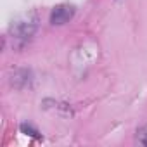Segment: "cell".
Masks as SVG:
<instances>
[{
    "instance_id": "6da1fadb",
    "label": "cell",
    "mask_w": 147,
    "mask_h": 147,
    "mask_svg": "<svg viewBox=\"0 0 147 147\" xmlns=\"http://www.w3.org/2000/svg\"><path fill=\"white\" fill-rule=\"evenodd\" d=\"M76 9L75 5H69V4H59L50 11V24L54 26H62L66 23H69L75 16Z\"/></svg>"
},
{
    "instance_id": "7a4b0ae2",
    "label": "cell",
    "mask_w": 147,
    "mask_h": 147,
    "mask_svg": "<svg viewBox=\"0 0 147 147\" xmlns=\"http://www.w3.org/2000/svg\"><path fill=\"white\" fill-rule=\"evenodd\" d=\"M35 31H36V23H35V21H30V19L16 21V23H12V26H11V33L14 35V38L23 40V42L30 40V38L35 35Z\"/></svg>"
},
{
    "instance_id": "3957f363",
    "label": "cell",
    "mask_w": 147,
    "mask_h": 147,
    "mask_svg": "<svg viewBox=\"0 0 147 147\" xmlns=\"http://www.w3.org/2000/svg\"><path fill=\"white\" fill-rule=\"evenodd\" d=\"M21 131L26 133V135H31V137H40V135H38L40 131H38L31 123H23V125H21Z\"/></svg>"
},
{
    "instance_id": "277c9868",
    "label": "cell",
    "mask_w": 147,
    "mask_h": 147,
    "mask_svg": "<svg viewBox=\"0 0 147 147\" xmlns=\"http://www.w3.org/2000/svg\"><path fill=\"white\" fill-rule=\"evenodd\" d=\"M137 142L140 145H145L147 147V126H140L137 130Z\"/></svg>"
}]
</instances>
